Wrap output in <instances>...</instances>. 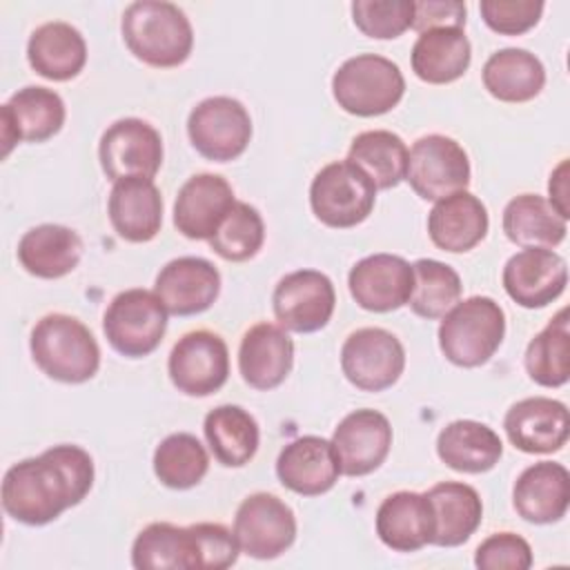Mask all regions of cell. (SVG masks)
Listing matches in <instances>:
<instances>
[{
  "label": "cell",
  "instance_id": "cell-20",
  "mask_svg": "<svg viewBox=\"0 0 570 570\" xmlns=\"http://www.w3.org/2000/svg\"><path fill=\"white\" fill-rule=\"evenodd\" d=\"M154 292L174 316H194L214 305L220 292V274L207 258L180 256L156 276Z\"/></svg>",
  "mask_w": 570,
  "mask_h": 570
},
{
  "label": "cell",
  "instance_id": "cell-42",
  "mask_svg": "<svg viewBox=\"0 0 570 570\" xmlns=\"http://www.w3.org/2000/svg\"><path fill=\"white\" fill-rule=\"evenodd\" d=\"M412 0H356L352 2V20L361 33L376 40L399 38L412 27Z\"/></svg>",
  "mask_w": 570,
  "mask_h": 570
},
{
  "label": "cell",
  "instance_id": "cell-41",
  "mask_svg": "<svg viewBox=\"0 0 570 570\" xmlns=\"http://www.w3.org/2000/svg\"><path fill=\"white\" fill-rule=\"evenodd\" d=\"M265 240V225L256 207L236 200L225 220L209 238V247L225 261L243 263L258 254Z\"/></svg>",
  "mask_w": 570,
  "mask_h": 570
},
{
  "label": "cell",
  "instance_id": "cell-11",
  "mask_svg": "<svg viewBox=\"0 0 570 570\" xmlns=\"http://www.w3.org/2000/svg\"><path fill=\"white\" fill-rule=\"evenodd\" d=\"M405 367L401 341L383 327L354 330L341 347V370L345 379L363 392L392 387Z\"/></svg>",
  "mask_w": 570,
  "mask_h": 570
},
{
  "label": "cell",
  "instance_id": "cell-24",
  "mask_svg": "<svg viewBox=\"0 0 570 570\" xmlns=\"http://www.w3.org/2000/svg\"><path fill=\"white\" fill-rule=\"evenodd\" d=\"M512 505L530 523H554L570 505V474L561 463L539 461L528 465L514 481Z\"/></svg>",
  "mask_w": 570,
  "mask_h": 570
},
{
  "label": "cell",
  "instance_id": "cell-39",
  "mask_svg": "<svg viewBox=\"0 0 570 570\" xmlns=\"http://www.w3.org/2000/svg\"><path fill=\"white\" fill-rule=\"evenodd\" d=\"M209 470L205 445L189 432L165 436L154 452V472L158 481L171 490L198 485Z\"/></svg>",
  "mask_w": 570,
  "mask_h": 570
},
{
  "label": "cell",
  "instance_id": "cell-30",
  "mask_svg": "<svg viewBox=\"0 0 570 570\" xmlns=\"http://www.w3.org/2000/svg\"><path fill=\"white\" fill-rule=\"evenodd\" d=\"M432 517L434 534L432 543L441 548H454L465 543L483 519V503L479 492L461 481H441L425 492Z\"/></svg>",
  "mask_w": 570,
  "mask_h": 570
},
{
  "label": "cell",
  "instance_id": "cell-36",
  "mask_svg": "<svg viewBox=\"0 0 570 570\" xmlns=\"http://www.w3.org/2000/svg\"><path fill=\"white\" fill-rule=\"evenodd\" d=\"M503 232L505 236L528 249V247H557L568 232V220L561 218L552 205L537 194L514 196L503 209Z\"/></svg>",
  "mask_w": 570,
  "mask_h": 570
},
{
  "label": "cell",
  "instance_id": "cell-21",
  "mask_svg": "<svg viewBox=\"0 0 570 570\" xmlns=\"http://www.w3.org/2000/svg\"><path fill=\"white\" fill-rule=\"evenodd\" d=\"M234 203V189L223 176L194 174L178 189L174 225L191 240H209Z\"/></svg>",
  "mask_w": 570,
  "mask_h": 570
},
{
  "label": "cell",
  "instance_id": "cell-3",
  "mask_svg": "<svg viewBox=\"0 0 570 570\" xmlns=\"http://www.w3.org/2000/svg\"><path fill=\"white\" fill-rule=\"evenodd\" d=\"M36 365L53 381L85 383L100 367V347L89 327L69 314L42 316L29 338Z\"/></svg>",
  "mask_w": 570,
  "mask_h": 570
},
{
  "label": "cell",
  "instance_id": "cell-31",
  "mask_svg": "<svg viewBox=\"0 0 570 570\" xmlns=\"http://www.w3.org/2000/svg\"><path fill=\"white\" fill-rule=\"evenodd\" d=\"M82 256L80 236L65 225L45 223L22 234L18 243L20 265L38 278H62L73 272Z\"/></svg>",
  "mask_w": 570,
  "mask_h": 570
},
{
  "label": "cell",
  "instance_id": "cell-13",
  "mask_svg": "<svg viewBox=\"0 0 570 570\" xmlns=\"http://www.w3.org/2000/svg\"><path fill=\"white\" fill-rule=\"evenodd\" d=\"M336 305V292L318 269H296L285 274L272 294L274 316L283 330L309 334L323 330Z\"/></svg>",
  "mask_w": 570,
  "mask_h": 570
},
{
  "label": "cell",
  "instance_id": "cell-1",
  "mask_svg": "<svg viewBox=\"0 0 570 570\" xmlns=\"http://www.w3.org/2000/svg\"><path fill=\"white\" fill-rule=\"evenodd\" d=\"M94 485V461L80 445H53L40 456L13 463L2 479V508L24 525L56 521Z\"/></svg>",
  "mask_w": 570,
  "mask_h": 570
},
{
  "label": "cell",
  "instance_id": "cell-40",
  "mask_svg": "<svg viewBox=\"0 0 570 570\" xmlns=\"http://www.w3.org/2000/svg\"><path fill=\"white\" fill-rule=\"evenodd\" d=\"M414 287L407 305L421 318H443L461 298V278L454 267L434 258H419L412 265Z\"/></svg>",
  "mask_w": 570,
  "mask_h": 570
},
{
  "label": "cell",
  "instance_id": "cell-14",
  "mask_svg": "<svg viewBox=\"0 0 570 570\" xmlns=\"http://www.w3.org/2000/svg\"><path fill=\"white\" fill-rule=\"evenodd\" d=\"M167 372L178 392L187 396H209L227 383V343L209 330L187 332L171 347Z\"/></svg>",
  "mask_w": 570,
  "mask_h": 570
},
{
  "label": "cell",
  "instance_id": "cell-22",
  "mask_svg": "<svg viewBox=\"0 0 570 570\" xmlns=\"http://www.w3.org/2000/svg\"><path fill=\"white\" fill-rule=\"evenodd\" d=\"M276 476L296 494H325L341 476V465L332 441L314 434L289 441L276 459Z\"/></svg>",
  "mask_w": 570,
  "mask_h": 570
},
{
  "label": "cell",
  "instance_id": "cell-25",
  "mask_svg": "<svg viewBox=\"0 0 570 570\" xmlns=\"http://www.w3.org/2000/svg\"><path fill=\"white\" fill-rule=\"evenodd\" d=\"M488 209L468 189L450 194L434 203L428 214L430 240L452 254L470 252L488 234Z\"/></svg>",
  "mask_w": 570,
  "mask_h": 570
},
{
  "label": "cell",
  "instance_id": "cell-4",
  "mask_svg": "<svg viewBox=\"0 0 570 570\" xmlns=\"http://www.w3.org/2000/svg\"><path fill=\"white\" fill-rule=\"evenodd\" d=\"M505 336V314L490 296L459 301L439 325V347L459 367L488 363Z\"/></svg>",
  "mask_w": 570,
  "mask_h": 570
},
{
  "label": "cell",
  "instance_id": "cell-38",
  "mask_svg": "<svg viewBox=\"0 0 570 570\" xmlns=\"http://www.w3.org/2000/svg\"><path fill=\"white\" fill-rule=\"evenodd\" d=\"M525 370L543 387H561L570 379V327L568 307H561L550 323L528 343Z\"/></svg>",
  "mask_w": 570,
  "mask_h": 570
},
{
  "label": "cell",
  "instance_id": "cell-47",
  "mask_svg": "<svg viewBox=\"0 0 570 570\" xmlns=\"http://www.w3.org/2000/svg\"><path fill=\"white\" fill-rule=\"evenodd\" d=\"M548 194H550V205L552 209L568 220L570 216V207H568V160H561L552 174H550V180H548Z\"/></svg>",
  "mask_w": 570,
  "mask_h": 570
},
{
  "label": "cell",
  "instance_id": "cell-15",
  "mask_svg": "<svg viewBox=\"0 0 570 570\" xmlns=\"http://www.w3.org/2000/svg\"><path fill=\"white\" fill-rule=\"evenodd\" d=\"M503 289L528 309L546 307L559 298L568 285L566 258L552 249L528 247L508 258L503 267Z\"/></svg>",
  "mask_w": 570,
  "mask_h": 570
},
{
  "label": "cell",
  "instance_id": "cell-16",
  "mask_svg": "<svg viewBox=\"0 0 570 570\" xmlns=\"http://www.w3.org/2000/svg\"><path fill=\"white\" fill-rule=\"evenodd\" d=\"M332 445L341 474L365 476L385 461L392 448V425L376 410H354L334 428Z\"/></svg>",
  "mask_w": 570,
  "mask_h": 570
},
{
  "label": "cell",
  "instance_id": "cell-23",
  "mask_svg": "<svg viewBox=\"0 0 570 570\" xmlns=\"http://www.w3.org/2000/svg\"><path fill=\"white\" fill-rule=\"evenodd\" d=\"M294 365V341L274 323L252 325L238 347V372L254 390L278 387Z\"/></svg>",
  "mask_w": 570,
  "mask_h": 570
},
{
  "label": "cell",
  "instance_id": "cell-35",
  "mask_svg": "<svg viewBox=\"0 0 570 570\" xmlns=\"http://www.w3.org/2000/svg\"><path fill=\"white\" fill-rule=\"evenodd\" d=\"M203 432L216 461L227 468H243L258 450L261 430L256 419L240 405H218L207 412Z\"/></svg>",
  "mask_w": 570,
  "mask_h": 570
},
{
  "label": "cell",
  "instance_id": "cell-8",
  "mask_svg": "<svg viewBox=\"0 0 570 570\" xmlns=\"http://www.w3.org/2000/svg\"><path fill=\"white\" fill-rule=\"evenodd\" d=\"M405 180L423 200H441L470 185V158L450 136H421L407 151Z\"/></svg>",
  "mask_w": 570,
  "mask_h": 570
},
{
  "label": "cell",
  "instance_id": "cell-43",
  "mask_svg": "<svg viewBox=\"0 0 570 570\" xmlns=\"http://www.w3.org/2000/svg\"><path fill=\"white\" fill-rule=\"evenodd\" d=\"M543 7L541 0H481L479 11L494 33L521 36L539 22Z\"/></svg>",
  "mask_w": 570,
  "mask_h": 570
},
{
  "label": "cell",
  "instance_id": "cell-6",
  "mask_svg": "<svg viewBox=\"0 0 570 570\" xmlns=\"http://www.w3.org/2000/svg\"><path fill=\"white\" fill-rule=\"evenodd\" d=\"M167 314L156 292L142 287L125 289L107 305L102 332L118 354L142 358L160 345L167 330Z\"/></svg>",
  "mask_w": 570,
  "mask_h": 570
},
{
  "label": "cell",
  "instance_id": "cell-12",
  "mask_svg": "<svg viewBox=\"0 0 570 570\" xmlns=\"http://www.w3.org/2000/svg\"><path fill=\"white\" fill-rule=\"evenodd\" d=\"M234 537L240 552L254 559H276L296 539V517L276 494L254 492L236 510Z\"/></svg>",
  "mask_w": 570,
  "mask_h": 570
},
{
  "label": "cell",
  "instance_id": "cell-19",
  "mask_svg": "<svg viewBox=\"0 0 570 570\" xmlns=\"http://www.w3.org/2000/svg\"><path fill=\"white\" fill-rule=\"evenodd\" d=\"M347 287L358 307L367 312H392L407 305L414 272L401 256L372 254L350 269Z\"/></svg>",
  "mask_w": 570,
  "mask_h": 570
},
{
  "label": "cell",
  "instance_id": "cell-5",
  "mask_svg": "<svg viewBox=\"0 0 570 570\" xmlns=\"http://www.w3.org/2000/svg\"><path fill=\"white\" fill-rule=\"evenodd\" d=\"M338 107L352 116L370 118L394 109L405 94V78L396 62L379 53L347 58L332 76Z\"/></svg>",
  "mask_w": 570,
  "mask_h": 570
},
{
  "label": "cell",
  "instance_id": "cell-45",
  "mask_svg": "<svg viewBox=\"0 0 570 570\" xmlns=\"http://www.w3.org/2000/svg\"><path fill=\"white\" fill-rule=\"evenodd\" d=\"M194 530L200 541V559L203 570H225L238 559V541L234 532H229L223 523H194Z\"/></svg>",
  "mask_w": 570,
  "mask_h": 570
},
{
  "label": "cell",
  "instance_id": "cell-29",
  "mask_svg": "<svg viewBox=\"0 0 570 570\" xmlns=\"http://www.w3.org/2000/svg\"><path fill=\"white\" fill-rule=\"evenodd\" d=\"M27 58L38 76L65 82L82 71L87 62V42L69 22H45L29 36Z\"/></svg>",
  "mask_w": 570,
  "mask_h": 570
},
{
  "label": "cell",
  "instance_id": "cell-9",
  "mask_svg": "<svg viewBox=\"0 0 570 570\" xmlns=\"http://www.w3.org/2000/svg\"><path fill=\"white\" fill-rule=\"evenodd\" d=\"M187 134L203 158L227 163L247 149L252 138V118L236 98L212 96L189 111Z\"/></svg>",
  "mask_w": 570,
  "mask_h": 570
},
{
  "label": "cell",
  "instance_id": "cell-46",
  "mask_svg": "<svg viewBox=\"0 0 570 570\" xmlns=\"http://www.w3.org/2000/svg\"><path fill=\"white\" fill-rule=\"evenodd\" d=\"M441 27H465V2L459 0H419L414 2L412 29L423 33Z\"/></svg>",
  "mask_w": 570,
  "mask_h": 570
},
{
  "label": "cell",
  "instance_id": "cell-17",
  "mask_svg": "<svg viewBox=\"0 0 570 570\" xmlns=\"http://www.w3.org/2000/svg\"><path fill=\"white\" fill-rule=\"evenodd\" d=\"M503 430L510 443L525 454L559 452L570 432L568 407L548 396L521 399L505 412Z\"/></svg>",
  "mask_w": 570,
  "mask_h": 570
},
{
  "label": "cell",
  "instance_id": "cell-7",
  "mask_svg": "<svg viewBox=\"0 0 570 570\" xmlns=\"http://www.w3.org/2000/svg\"><path fill=\"white\" fill-rule=\"evenodd\" d=\"M374 183L347 158L325 165L309 185V205L314 216L334 229H347L363 223L376 203Z\"/></svg>",
  "mask_w": 570,
  "mask_h": 570
},
{
  "label": "cell",
  "instance_id": "cell-37",
  "mask_svg": "<svg viewBox=\"0 0 570 570\" xmlns=\"http://www.w3.org/2000/svg\"><path fill=\"white\" fill-rule=\"evenodd\" d=\"M347 160L356 165L376 189H392L405 178L407 147L394 131L370 129L354 136Z\"/></svg>",
  "mask_w": 570,
  "mask_h": 570
},
{
  "label": "cell",
  "instance_id": "cell-44",
  "mask_svg": "<svg viewBox=\"0 0 570 570\" xmlns=\"http://www.w3.org/2000/svg\"><path fill=\"white\" fill-rule=\"evenodd\" d=\"M474 566L481 570H528L532 566V548L514 532H494L479 543Z\"/></svg>",
  "mask_w": 570,
  "mask_h": 570
},
{
  "label": "cell",
  "instance_id": "cell-2",
  "mask_svg": "<svg viewBox=\"0 0 570 570\" xmlns=\"http://www.w3.org/2000/svg\"><path fill=\"white\" fill-rule=\"evenodd\" d=\"M120 31L127 49L149 67H178L194 47L191 22L174 2H131L122 13Z\"/></svg>",
  "mask_w": 570,
  "mask_h": 570
},
{
  "label": "cell",
  "instance_id": "cell-32",
  "mask_svg": "<svg viewBox=\"0 0 570 570\" xmlns=\"http://www.w3.org/2000/svg\"><path fill=\"white\" fill-rule=\"evenodd\" d=\"M436 454L456 472L481 474L499 463L503 443L490 425L472 419H459L439 432Z\"/></svg>",
  "mask_w": 570,
  "mask_h": 570
},
{
  "label": "cell",
  "instance_id": "cell-33",
  "mask_svg": "<svg viewBox=\"0 0 570 570\" xmlns=\"http://www.w3.org/2000/svg\"><path fill=\"white\" fill-rule=\"evenodd\" d=\"M472 60V47L463 29L441 27L419 33L410 62L416 78L430 85H448L461 78Z\"/></svg>",
  "mask_w": 570,
  "mask_h": 570
},
{
  "label": "cell",
  "instance_id": "cell-18",
  "mask_svg": "<svg viewBox=\"0 0 570 570\" xmlns=\"http://www.w3.org/2000/svg\"><path fill=\"white\" fill-rule=\"evenodd\" d=\"M65 102L47 87H22L0 109L2 122V156L20 140L45 142L56 136L65 125Z\"/></svg>",
  "mask_w": 570,
  "mask_h": 570
},
{
  "label": "cell",
  "instance_id": "cell-10",
  "mask_svg": "<svg viewBox=\"0 0 570 570\" xmlns=\"http://www.w3.org/2000/svg\"><path fill=\"white\" fill-rule=\"evenodd\" d=\"M100 167L114 183L125 178L154 180L163 165V138L140 118H120L105 129L98 145Z\"/></svg>",
  "mask_w": 570,
  "mask_h": 570
},
{
  "label": "cell",
  "instance_id": "cell-28",
  "mask_svg": "<svg viewBox=\"0 0 570 570\" xmlns=\"http://www.w3.org/2000/svg\"><path fill=\"white\" fill-rule=\"evenodd\" d=\"M131 566L138 570H203L200 541L194 525L149 523L134 539Z\"/></svg>",
  "mask_w": 570,
  "mask_h": 570
},
{
  "label": "cell",
  "instance_id": "cell-27",
  "mask_svg": "<svg viewBox=\"0 0 570 570\" xmlns=\"http://www.w3.org/2000/svg\"><path fill=\"white\" fill-rule=\"evenodd\" d=\"M376 534L396 552H416L432 543L434 517L425 492L401 490L385 497L376 510Z\"/></svg>",
  "mask_w": 570,
  "mask_h": 570
},
{
  "label": "cell",
  "instance_id": "cell-34",
  "mask_svg": "<svg viewBox=\"0 0 570 570\" xmlns=\"http://www.w3.org/2000/svg\"><path fill=\"white\" fill-rule=\"evenodd\" d=\"M483 87L501 102H528L546 85L543 62L528 49L505 47L483 65Z\"/></svg>",
  "mask_w": 570,
  "mask_h": 570
},
{
  "label": "cell",
  "instance_id": "cell-26",
  "mask_svg": "<svg viewBox=\"0 0 570 570\" xmlns=\"http://www.w3.org/2000/svg\"><path fill=\"white\" fill-rule=\"evenodd\" d=\"M114 232L129 243L151 240L163 225V196L154 180L125 178L114 183L109 203Z\"/></svg>",
  "mask_w": 570,
  "mask_h": 570
}]
</instances>
